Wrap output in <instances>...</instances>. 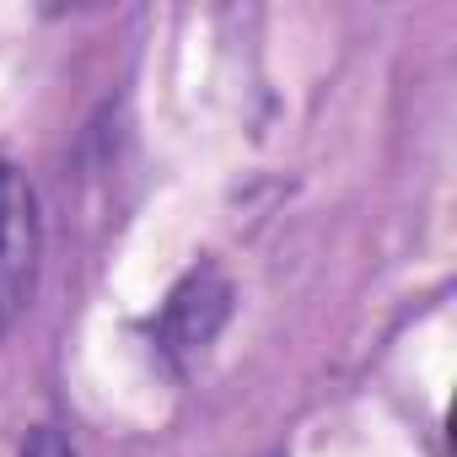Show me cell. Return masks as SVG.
Masks as SVG:
<instances>
[{
	"mask_svg": "<svg viewBox=\"0 0 457 457\" xmlns=\"http://www.w3.org/2000/svg\"><path fill=\"white\" fill-rule=\"evenodd\" d=\"M38 259H44V232H38V199L22 167L0 162V334H6L33 291H38Z\"/></svg>",
	"mask_w": 457,
	"mask_h": 457,
	"instance_id": "6da1fadb",
	"label": "cell"
},
{
	"mask_svg": "<svg viewBox=\"0 0 457 457\" xmlns=\"http://www.w3.org/2000/svg\"><path fill=\"white\" fill-rule=\"evenodd\" d=\"M232 318V286L215 264H194L162 302V312L151 318V345L162 361H172L178 371L210 350V339L220 334V323Z\"/></svg>",
	"mask_w": 457,
	"mask_h": 457,
	"instance_id": "7a4b0ae2",
	"label": "cell"
},
{
	"mask_svg": "<svg viewBox=\"0 0 457 457\" xmlns=\"http://www.w3.org/2000/svg\"><path fill=\"white\" fill-rule=\"evenodd\" d=\"M22 457H76V446H71L54 425H38V430L22 441Z\"/></svg>",
	"mask_w": 457,
	"mask_h": 457,
	"instance_id": "3957f363",
	"label": "cell"
}]
</instances>
